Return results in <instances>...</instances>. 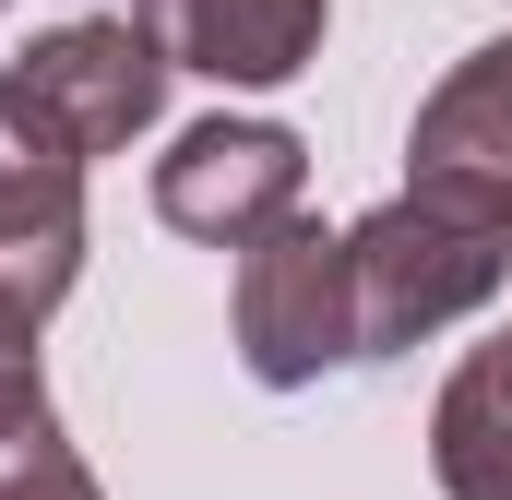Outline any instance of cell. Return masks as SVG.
I'll return each instance as SVG.
<instances>
[{
  "mask_svg": "<svg viewBox=\"0 0 512 500\" xmlns=\"http://www.w3.org/2000/svg\"><path fill=\"white\" fill-rule=\"evenodd\" d=\"M346 250H358V358H393V346H417V334L489 310L501 274H512V227L441 215V203H417V191L382 203V215H358Z\"/></svg>",
  "mask_w": 512,
  "mask_h": 500,
  "instance_id": "1",
  "label": "cell"
},
{
  "mask_svg": "<svg viewBox=\"0 0 512 500\" xmlns=\"http://www.w3.org/2000/svg\"><path fill=\"white\" fill-rule=\"evenodd\" d=\"M155 96H167V48L143 24H60V36H36L0 72V120L36 155H72V167L120 155L131 131L155 120Z\"/></svg>",
  "mask_w": 512,
  "mask_h": 500,
  "instance_id": "2",
  "label": "cell"
},
{
  "mask_svg": "<svg viewBox=\"0 0 512 500\" xmlns=\"http://www.w3.org/2000/svg\"><path fill=\"white\" fill-rule=\"evenodd\" d=\"M239 358H251V381H274V393H298V381L346 370L358 358V250L322 239V227H262L251 250H239Z\"/></svg>",
  "mask_w": 512,
  "mask_h": 500,
  "instance_id": "3",
  "label": "cell"
},
{
  "mask_svg": "<svg viewBox=\"0 0 512 500\" xmlns=\"http://www.w3.org/2000/svg\"><path fill=\"white\" fill-rule=\"evenodd\" d=\"M298 179H310L298 131H274V120H203V131H179V143L155 155V215H167L179 239L251 250L262 227L298 215Z\"/></svg>",
  "mask_w": 512,
  "mask_h": 500,
  "instance_id": "4",
  "label": "cell"
},
{
  "mask_svg": "<svg viewBox=\"0 0 512 500\" xmlns=\"http://www.w3.org/2000/svg\"><path fill=\"white\" fill-rule=\"evenodd\" d=\"M417 203H441V215H477V227H512V36L501 48H477L429 108H417Z\"/></svg>",
  "mask_w": 512,
  "mask_h": 500,
  "instance_id": "5",
  "label": "cell"
},
{
  "mask_svg": "<svg viewBox=\"0 0 512 500\" xmlns=\"http://www.w3.org/2000/svg\"><path fill=\"white\" fill-rule=\"evenodd\" d=\"M131 24L167 48V72L286 84L322 60V0H131Z\"/></svg>",
  "mask_w": 512,
  "mask_h": 500,
  "instance_id": "6",
  "label": "cell"
},
{
  "mask_svg": "<svg viewBox=\"0 0 512 500\" xmlns=\"http://www.w3.org/2000/svg\"><path fill=\"white\" fill-rule=\"evenodd\" d=\"M72 179H84L72 155H36L0 120V310H24V322H48L72 262H84V191Z\"/></svg>",
  "mask_w": 512,
  "mask_h": 500,
  "instance_id": "7",
  "label": "cell"
},
{
  "mask_svg": "<svg viewBox=\"0 0 512 500\" xmlns=\"http://www.w3.org/2000/svg\"><path fill=\"white\" fill-rule=\"evenodd\" d=\"M429 453H441V489L453 500H512V334H489V346L453 370Z\"/></svg>",
  "mask_w": 512,
  "mask_h": 500,
  "instance_id": "8",
  "label": "cell"
},
{
  "mask_svg": "<svg viewBox=\"0 0 512 500\" xmlns=\"http://www.w3.org/2000/svg\"><path fill=\"white\" fill-rule=\"evenodd\" d=\"M0 500H96V477L60 453V417L48 429H12L0 441Z\"/></svg>",
  "mask_w": 512,
  "mask_h": 500,
  "instance_id": "9",
  "label": "cell"
}]
</instances>
